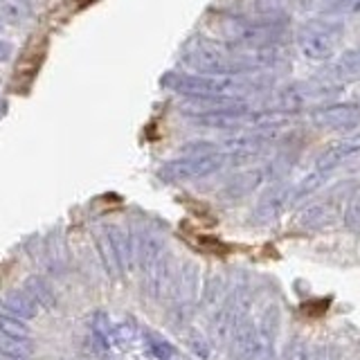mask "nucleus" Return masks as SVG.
<instances>
[{
  "mask_svg": "<svg viewBox=\"0 0 360 360\" xmlns=\"http://www.w3.org/2000/svg\"><path fill=\"white\" fill-rule=\"evenodd\" d=\"M324 79L335 86H340L345 82H358L360 79V45L338 56V61L329 68V72H326Z\"/></svg>",
  "mask_w": 360,
  "mask_h": 360,
  "instance_id": "obj_8",
  "label": "nucleus"
},
{
  "mask_svg": "<svg viewBox=\"0 0 360 360\" xmlns=\"http://www.w3.org/2000/svg\"><path fill=\"white\" fill-rule=\"evenodd\" d=\"M300 52L311 61H329L340 48L342 25L329 18H315L302 22L295 32Z\"/></svg>",
  "mask_w": 360,
  "mask_h": 360,
  "instance_id": "obj_2",
  "label": "nucleus"
},
{
  "mask_svg": "<svg viewBox=\"0 0 360 360\" xmlns=\"http://www.w3.org/2000/svg\"><path fill=\"white\" fill-rule=\"evenodd\" d=\"M32 20V7L27 0H0V22L9 27H22Z\"/></svg>",
  "mask_w": 360,
  "mask_h": 360,
  "instance_id": "obj_10",
  "label": "nucleus"
},
{
  "mask_svg": "<svg viewBox=\"0 0 360 360\" xmlns=\"http://www.w3.org/2000/svg\"><path fill=\"white\" fill-rule=\"evenodd\" d=\"M358 158H360V140L333 142L331 146H326V149L318 155V160H315V172L326 176V174L335 172V169L358 160Z\"/></svg>",
  "mask_w": 360,
  "mask_h": 360,
  "instance_id": "obj_6",
  "label": "nucleus"
},
{
  "mask_svg": "<svg viewBox=\"0 0 360 360\" xmlns=\"http://www.w3.org/2000/svg\"><path fill=\"white\" fill-rule=\"evenodd\" d=\"M292 200H295V196H292L290 187H275L273 191H268V194L262 198V202H259L257 217L262 221H273L290 205Z\"/></svg>",
  "mask_w": 360,
  "mask_h": 360,
  "instance_id": "obj_9",
  "label": "nucleus"
},
{
  "mask_svg": "<svg viewBox=\"0 0 360 360\" xmlns=\"http://www.w3.org/2000/svg\"><path fill=\"white\" fill-rule=\"evenodd\" d=\"M342 223L349 232L360 234V189H356L345 202V217Z\"/></svg>",
  "mask_w": 360,
  "mask_h": 360,
  "instance_id": "obj_12",
  "label": "nucleus"
},
{
  "mask_svg": "<svg viewBox=\"0 0 360 360\" xmlns=\"http://www.w3.org/2000/svg\"><path fill=\"white\" fill-rule=\"evenodd\" d=\"M324 16H360V0H322Z\"/></svg>",
  "mask_w": 360,
  "mask_h": 360,
  "instance_id": "obj_11",
  "label": "nucleus"
},
{
  "mask_svg": "<svg viewBox=\"0 0 360 360\" xmlns=\"http://www.w3.org/2000/svg\"><path fill=\"white\" fill-rule=\"evenodd\" d=\"M217 32L228 41L257 50V48H270V43L277 41L284 34V22L277 16H264V18L228 16L219 20Z\"/></svg>",
  "mask_w": 360,
  "mask_h": 360,
  "instance_id": "obj_1",
  "label": "nucleus"
},
{
  "mask_svg": "<svg viewBox=\"0 0 360 360\" xmlns=\"http://www.w3.org/2000/svg\"><path fill=\"white\" fill-rule=\"evenodd\" d=\"M352 196V194H349ZM345 194V187H335L331 189L329 194L318 198L315 202H311L309 207H304L302 214H300V223L304 225V228H324V225H331L338 214H340L342 205L347 202L349 198Z\"/></svg>",
  "mask_w": 360,
  "mask_h": 360,
  "instance_id": "obj_4",
  "label": "nucleus"
},
{
  "mask_svg": "<svg viewBox=\"0 0 360 360\" xmlns=\"http://www.w3.org/2000/svg\"><path fill=\"white\" fill-rule=\"evenodd\" d=\"M281 360H311L307 342H302L300 338L290 340L284 349V354H281Z\"/></svg>",
  "mask_w": 360,
  "mask_h": 360,
  "instance_id": "obj_13",
  "label": "nucleus"
},
{
  "mask_svg": "<svg viewBox=\"0 0 360 360\" xmlns=\"http://www.w3.org/2000/svg\"><path fill=\"white\" fill-rule=\"evenodd\" d=\"M288 3H290V0H257L255 9L262 16H279L281 11L288 7Z\"/></svg>",
  "mask_w": 360,
  "mask_h": 360,
  "instance_id": "obj_14",
  "label": "nucleus"
},
{
  "mask_svg": "<svg viewBox=\"0 0 360 360\" xmlns=\"http://www.w3.org/2000/svg\"><path fill=\"white\" fill-rule=\"evenodd\" d=\"M223 162V158L217 153H202V155H194L187 158V160L180 162H172L167 167L165 176L169 178H196V176H205L214 169H219Z\"/></svg>",
  "mask_w": 360,
  "mask_h": 360,
  "instance_id": "obj_7",
  "label": "nucleus"
},
{
  "mask_svg": "<svg viewBox=\"0 0 360 360\" xmlns=\"http://www.w3.org/2000/svg\"><path fill=\"white\" fill-rule=\"evenodd\" d=\"M311 120L324 131H352L360 124L358 104H322L311 112Z\"/></svg>",
  "mask_w": 360,
  "mask_h": 360,
  "instance_id": "obj_5",
  "label": "nucleus"
},
{
  "mask_svg": "<svg viewBox=\"0 0 360 360\" xmlns=\"http://www.w3.org/2000/svg\"><path fill=\"white\" fill-rule=\"evenodd\" d=\"M162 84L178 93H185L191 97H214V99H230L236 93H243L248 88L236 77L228 75H180L169 72Z\"/></svg>",
  "mask_w": 360,
  "mask_h": 360,
  "instance_id": "obj_3",
  "label": "nucleus"
}]
</instances>
